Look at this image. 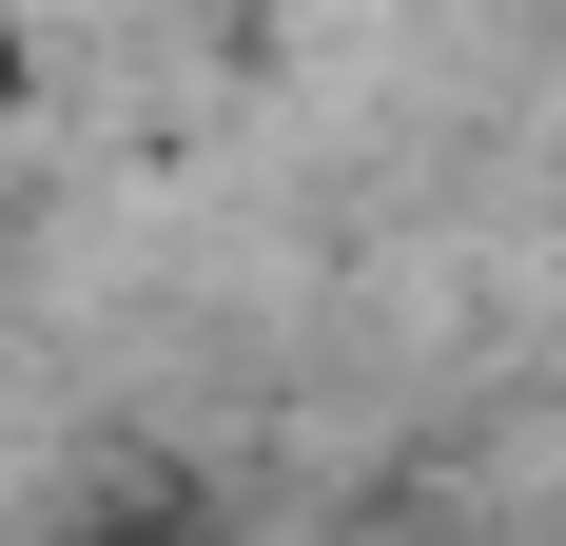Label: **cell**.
Masks as SVG:
<instances>
[{
	"mask_svg": "<svg viewBox=\"0 0 566 546\" xmlns=\"http://www.w3.org/2000/svg\"><path fill=\"white\" fill-rule=\"evenodd\" d=\"M78 546H196V527H157V507H117V527H78Z\"/></svg>",
	"mask_w": 566,
	"mask_h": 546,
	"instance_id": "cell-2",
	"label": "cell"
},
{
	"mask_svg": "<svg viewBox=\"0 0 566 546\" xmlns=\"http://www.w3.org/2000/svg\"><path fill=\"white\" fill-rule=\"evenodd\" d=\"M20 117H40V20L0 0V137H20Z\"/></svg>",
	"mask_w": 566,
	"mask_h": 546,
	"instance_id": "cell-1",
	"label": "cell"
}]
</instances>
